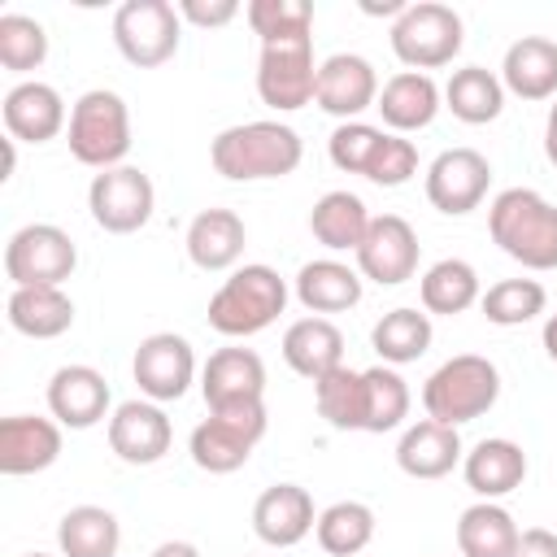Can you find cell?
Listing matches in <instances>:
<instances>
[{"label": "cell", "mask_w": 557, "mask_h": 557, "mask_svg": "<svg viewBox=\"0 0 557 557\" xmlns=\"http://www.w3.org/2000/svg\"><path fill=\"white\" fill-rule=\"evenodd\" d=\"M305 157L300 135L287 122H239L218 131L209 144V161L231 183H257V178H287Z\"/></svg>", "instance_id": "obj_1"}, {"label": "cell", "mask_w": 557, "mask_h": 557, "mask_svg": "<svg viewBox=\"0 0 557 557\" xmlns=\"http://www.w3.org/2000/svg\"><path fill=\"white\" fill-rule=\"evenodd\" d=\"M487 231L522 270H557V205L535 187H505L487 209Z\"/></svg>", "instance_id": "obj_2"}, {"label": "cell", "mask_w": 557, "mask_h": 557, "mask_svg": "<svg viewBox=\"0 0 557 557\" xmlns=\"http://www.w3.org/2000/svg\"><path fill=\"white\" fill-rule=\"evenodd\" d=\"M287 309V283L274 265H239L213 296H209V326L218 335H231V339H244V335H257L265 331L278 313Z\"/></svg>", "instance_id": "obj_3"}, {"label": "cell", "mask_w": 557, "mask_h": 557, "mask_svg": "<svg viewBox=\"0 0 557 557\" xmlns=\"http://www.w3.org/2000/svg\"><path fill=\"white\" fill-rule=\"evenodd\" d=\"M500 396V370L479 357V352H457L448 357L426 383H422V409L435 422L461 426L483 418Z\"/></svg>", "instance_id": "obj_4"}, {"label": "cell", "mask_w": 557, "mask_h": 557, "mask_svg": "<svg viewBox=\"0 0 557 557\" xmlns=\"http://www.w3.org/2000/svg\"><path fill=\"white\" fill-rule=\"evenodd\" d=\"M65 144H70L78 165H91V170L122 165V157L131 152V109H126V100L109 87L83 91L70 109Z\"/></svg>", "instance_id": "obj_5"}, {"label": "cell", "mask_w": 557, "mask_h": 557, "mask_svg": "<svg viewBox=\"0 0 557 557\" xmlns=\"http://www.w3.org/2000/svg\"><path fill=\"white\" fill-rule=\"evenodd\" d=\"M461 35L466 26L457 9L440 0H418V4H405V13L392 22V52L400 65L426 74L448 65L461 52Z\"/></svg>", "instance_id": "obj_6"}, {"label": "cell", "mask_w": 557, "mask_h": 557, "mask_svg": "<svg viewBox=\"0 0 557 557\" xmlns=\"http://www.w3.org/2000/svg\"><path fill=\"white\" fill-rule=\"evenodd\" d=\"M261 435H265V400L226 405V409H209V418L191 431L187 453H191V461L200 470L231 474L252 457Z\"/></svg>", "instance_id": "obj_7"}, {"label": "cell", "mask_w": 557, "mask_h": 557, "mask_svg": "<svg viewBox=\"0 0 557 557\" xmlns=\"http://www.w3.org/2000/svg\"><path fill=\"white\" fill-rule=\"evenodd\" d=\"M78 265L74 239L52 222H30L4 244V274L13 287H61Z\"/></svg>", "instance_id": "obj_8"}, {"label": "cell", "mask_w": 557, "mask_h": 557, "mask_svg": "<svg viewBox=\"0 0 557 557\" xmlns=\"http://www.w3.org/2000/svg\"><path fill=\"white\" fill-rule=\"evenodd\" d=\"M178 35H183V17L170 0H126L113 13V44L139 70L165 65L178 52Z\"/></svg>", "instance_id": "obj_9"}, {"label": "cell", "mask_w": 557, "mask_h": 557, "mask_svg": "<svg viewBox=\"0 0 557 557\" xmlns=\"http://www.w3.org/2000/svg\"><path fill=\"white\" fill-rule=\"evenodd\" d=\"M152 205H157V191H152V178L135 165H113V170H100L87 187V209H91V222L109 235H135L139 226H148L152 218Z\"/></svg>", "instance_id": "obj_10"}, {"label": "cell", "mask_w": 557, "mask_h": 557, "mask_svg": "<svg viewBox=\"0 0 557 557\" xmlns=\"http://www.w3.org/2000/svg\"><path fill=\"white\" fill-rule=\"evenodd\" d=\"M318 91V65H313V39H283V44H261L257 61V96L278 109L296 113L313 100Z\"/></svg>", "instance_id": "obj_11"}, {"label": "cell", "mask_w": 557, "mask_h": 557, "mask_svg": "<svg viewBox=\"0 0 557 557\" xmlns=\"http://www.w3.org/2000/svg\"><path fill=\"white\" fill-rule=\"evenodd\" d=\"M487 183H492V161L479 148H444L426 165V200L448 218L479 209Z\"/></svg>", "instance_id": "obj_12"}, {"label": "cell", "mask_w": 557, "mask_h": 557, "mask_svg": "<svg viewBox=\"0 0 557 557\" xmlns=\"http://www.w3.org/2000/svg\"><path fill=\"white\" fill-rule=\"evenodd\" d=\"M131 374L139 383V392L157 405L165 400H183L191 379H196V352L183 335L174 331H157L148 339H139L135 348V361H131Z\"/></svg>", "instance_id": "obj_13"}, {"label": "cell", "mask_w": 557, "mask_h": 557, "mask_svg": "<svg viewBox=\"0 0 557 557\" xmlns=\"http://www.w3.org/2000/svg\"><path fill=\"white\" fill-rule=\"evenodd\" d=\"M418 231L400 218V213H379L357 248V274L379 283V287H396L405 278H413L418 270Z\"/></svg>", "instance_id": "obj_14"}, {"label": "cell", "mask_w": 557, "mask_h": 557, "mask_svg": "<svg viewBox=\"0 0 557 557\" xmlns=\"http://www.w3.org/2000/svg\"><path fill=\"white\" fill-rule=\"evenodd\" d=\"M313 104L331 117H344V122H357L366 109L379 104V74L366 57L357 52H335L318 65V91H313Z\"/></svg>", "instance_id": "obj_15"}, {"label": "cell", "mask_w": 557, "mask_h": 557, "mask_svg": "<svg viewBox=\"0 0 557 557\" xmlns=\"http://www.w3.org/2000/svg\"><path fill=\"white\" fill-rule=\"evenodd\" d=\"M174 426L157 400H122L109 418V448L126 466H152L170 453Z\"/></svg>", "instance_id": "obj_16"}, {"label": "cell", "mask_w": 557, "mask_h": 557, "mask_svg": "<svg viewBox=\"0 0 557 557\" xmlns=\"http://www.w3.org/2000/svg\"><path fill=\"white\" fill-rule=\"evenodd\" d=\"M0 113H4L9 139H22V144H48L70 126L61 91L52 83H39V78H26V83L9 87Z\"/></svg>", "instance_id": "obj_17"}, {"label": "cell", "mask_w": 557, "mask_h": 557, "mask_svg": "<svg viewBox=\"0 0 557 557\" xmlns=\"http://www.w3.org/2000/svg\"><path fill=\"white\" fill-rule=\"evenodd\" d=\"M318 527V513H313V496L300 487V483H274L257 496L252 505V531L261 544L270 548H292L300 544L309 531Z\"/></svg>", "instance_id": "obj_18"}, {"label": "cell", "mask_w": 557, "mask_h": 557, "mask_svg": "<svg viewBox=\"0 0 557 557\" xmlns=\"http://www.w3.org/2000/svg\"><path fill=\"white\" fill-rule=\"evenodd\" d=\"M200 392H205L209 409L261 400L265 396V361L252 348H218V352H209V361L200 370Z\"/></svg>", "instance_id": "obj_19"}, {"label": "cell", "mask_w": 557, "mask_h": 557, "mask_svg": "<svg viewBox=\"0 0 557 557\" xmlns=\"http://www.w3.org/2000/svg\"><path fill=\"white\" fill-rule=\"evenodd\" d=\"M48 409L61 426L87 431L109 418V383L96 366H61L48 379Z\"/></svg>", "instance_id": "obj_20"}, {"label": "cell", "mask_w": 557, "mask_h": 557, "mask_svg": "<svg viewBox=\"0 0 557 557\" xmlns=\"http://www.w3.org/2000/svg\"><path fill=\"white\" fill-rule=\"evenodd\" d=\"M61 457V422L35 413H9L0 422V470L39 474Z\"/></svg>", "instance_id": "obj_21"}, {"label": "cell", "mask_w": 557, "mask_h": 557, "mask_svg": "<svg viewBox=\"0 0 557 557\" xmlns=\"http://www.w3.org/2000/svg\"><path fill=\"white\" fill-rule=\"evenodd\" d=\"M461 474H466V487L479 500H500L513 487H522V479H527V453H522V444H513L505 435H492V440H479L461 457Z\"/></svg>", "instance_id": "obj_22"}, {"label": "cell", "mask_w": 557, "mask_h": 557, "mask_svg": "<svg viewBox=\"0 0 557 557\" xmlns=\"http://www.w3.org/2000/svg\"><path fill=\"white\" fill-rule=\"evenodd\" d=\"M461 435L457 426L448 422H435V418H422L413 426H405L400 444H396V466L409 474V479H444L453 474V466L461 461Z\"/></svg>", "instance_id": "obj_23"}, {"label": "cell", "mask_w": 557, "mask_h": 557, "mask_svg": "<svg viewBox=\"0 0 557 557\" xmlns=\"http://www.w3.org/2000/svg\"><path fill=\"white\" fill-rule=\"evenodd\" d=\"M248 244V226L235 209H200L187 226V257L196 270H231L244 257Z\"/></svg>", "instance_id": "obj_24"}, {"label": "cell", "mask_w": 557, "mask_h": 557, "mask_svg": "<svg viewBox=\"0 0 557 557\" xmlns=\"http://www.w3.org/2000/svg\"><path fill=\"white\" fill-rule=\"evenodd\" d=\"M500 83L518 100H553L557 96V44L544 35H522L505 48Z\"/></svg>", "instance_id": "obj_25"}, {"label": "cell", "mask_w": 557, "mask_h": 557, "mask_svg": "<svg viewBox=\"0 0 557 557\" xmlns=\"http://www.w3.org/2000/svg\"><path fill=\"white\" fill-rule=\"evenodd\" d=\"M440 100H444V91L435 87L431 74L400 70V74H392V78L379 87V104H374V109L383 113V122L392 126V135H405V131L431 126L435 113H440Z\"/></svg>", "instance_id": "obj_26"}, {"label": "cell", "mask_w": 557, "mask_h": 557, "mask_svg": "<svg viewBox=\"0 0 557 557\" xmlns=\"http://www.w3.org/2000/svg\"><path fill=\"white\" fill-rule=\"evenodd\" d=\"M283 361L300 379L318 383L322 374L344 366V331L331 318H300L283 331Z\"/></svg>", "instance_id": "obj_27"}, {"label": "cell", "mask_w": 557, "mask_h": 557, "mask_svg": "<svg viewBox=\"0 0 557 557\" xmlns=\"http://www.w3.org/2000/svg\"><path fill=\"white\" fill-rule=\"evenodd\" d=\"M296 300L322 318V313H344L361 300V274L335 257H322V261H305L300 274H296Z\"/></svg>", "instance_id": "obj_28"}, {"label": "cell", "mask_w": 557, "mask_h": 557, "mask_svg": "<svg viewBox=\"0 0 557 557\" xmlns=\"http://www.w3.org/2000/svg\"><path fill=\"white\" fill-rule=\"evenodd\" d=\"M4 309L9 326L26 339H57L74 326V300L65 287H13Z\"/></svg>", "instance_id": "obj_29"}, {"label": "cell", "mask_w": 557, "mask_h": 557, "mask_svg": "<svg viewBox=\"0 0 557 557\" xmlns=\"http://www.w3.org/2000/svg\"><path fill=\"white\" fill-rule=\"evenodd\" d=\"M522 531L513 513L496 500H474L457 518V553L461 557H513Z\"/></svg>", "instance_id": "obj_30"}, {"label": "cell", "mask_w": 557, "mask_h": 557, "mask_svg": "<svg viewBox=\"0 0 557 557\" xmlns=\"http://www.w3.org/2000/svg\"><path fill=\"white\" fill-rule=\"evenodd\" d=\"M370 209L357 191H326L313 209H309V231L322 248L331 252H357L366 231H370Z\"/></svg>", "instance_id": "obj_31"}, {"label": "cell", "mask_w": 557, "mask_h": 557, "mask_svg": "<svg viewBox=\"0 0 557 557\" xmlns=\"http://www.w3.org/2000/svg\"><path fill=\"white\" fill-rule=\"evenodd\" d=\"M444 109H453V117L466 122V126L496 122L500 109H505V83L483 65L453 70V78L444 87Z\"/></svg>", "instance_id": "obj_32"}, {"label": "cell", "mask_w": 557, "mask_h": 557, "mask_svg": "<svg viewBox=\"0 0 557 557\" xmlns=\"http://www.w3.org/2000/svg\"><path fill=\"white\" fill-rule=\"evenodd\" d=\"M61 557H117L122 527L104 505H74L57 527Z\"/></svg>", "instance_id": "obj_33"}, {"label": "cell", "mask_w": 557, "mask_h": 557, "mask_svg": "<svg viewBox=\"0 0 557 557\" xmlns=\"http://www.w3.org/2000/svg\"><path fill=\"white\" fill-rule=\"evenodd\" d=\"M418 296H422V309L426 313H444V318H453V313H466L470 305H479V270L470 265V261H461V257H444V261H435L426 274H422V283H418Z\"/></svg>", "instance_id": "obj_34"}, {"label": "cell", "mask_w": 557, "mask_h": 557, "mask_svg": "<svg viewBox=\"0 0 557 557\" xmlns=\"http://www.w3.org/2000/svg\"><path fill=\"white\" fill-rule=\"evenodd\" d=\"M370 344L387 366H409L431 348V313L426 309H392L374 322Z\"/></svg>", "instance_id": "obj_35"}, {"label": "cell", "mask_w": 557, "mask_h": 557, "mask_svg": "<svg viewBox=\"0 0 557 557\" xmlns=\"http://www.w3.org/2000/svg\"><path fill=\"white\" fill-rule=\"evenodd\" d=\"M322 553L331 557H357L370 540H374V509L366 500H335L318 513V527H313Z\"/></svg>", "instance_id": "obj_36"}, {"label": "cell", "mask_w": 557, "mask_h": 557, "mask_svg": "<svg viewBox=\"0 0 557 557\" xmlns=\"http://www.w3.org/2000/svg\"><path fill=\"white\" fill-rule=\"evenodd\" d=\"M313 400H318V413L326 418V426H335V431H361V422H366V383H361V370L335 366L331 374H322L313 383Z\"/></svg>", "instance_id": "obj_37"}, {"label": "cell", "mask_w": 557, "mask_h": 557, "mask_svg": "<svg viewBox=\"0 0 557 557\" xmlns=\"http://www.w3.org/2000/svg\"><path fill=\"white\" fill-rule=\"evenodd\" d=\"M361 383H366V422H361V431H370V435L396 431L409 418V383L392 366L361 370Z\"/></svg>", "instance_id": "obj_38"}, {"label": "cell", "mask_w": 557, "mask_h": 557, "mask_svg": "<svg viewBox=\"0 0 557 557\" xmlns=\"http://www.w3.org/2000/svg\"><path fill=\"white\" fill-rule=\"evenodd\" d=\"M548 292L535 278H500L479 296V309L492 326H522L544 313Z\"/></svg>", "instance_id": "obj_39"}, {"label": "cell", "mask_w": 557, "mask_h": 557, "mask_svg": "<svg viewBox=\"0 0 557 557\" xmlns=\"http://www.w3.org/2000/svg\"><path fill=\"white\" fill-rule=\"evenodd\" d=\"M244 13L252 35H261V44L313 39V4L305 0H252Z\"/></svg>", "instance_id": "obj_40"}, {"label": "cell", "mask_w": 557, "mask_h": 557, "mask_svg": "<svg viewBox=\"0 0 557 557\" xmlns=\"http://www.w3.org/2000/svg\"><path fill=\"white\" fill-rule=\"evenodd\" d=\"M48 61V30L26 13H0V65L30 74Z\"/></svg>", "instance_id": "obj_41"}, {"label": "cell", "mask_w": 557, "mask_h": 557, "mask_svg": "<svg viewBox=\"0 0 557 557\" xmlns=\"http://www.w3.org/2000/svg\"><path fill=\"white\" fill-rule=\"evenodd\" d=\"M383 135H387V131H379V126H370V122H339V126L331 131V144H326L331 165L344 170V174H361V178H366V165H370V157L379 152Z\"/></svg>", "instance_id": "obj_42"}, {"label": "cell", "mask_w": 557, "mask_h": 557, "mask_svg": "<svg viewBox=\"0 0 557 557\" xmlns=\"http://www.w3.org/2000/svg\"><path fill=\"white\" fill-rule=\"evenodd\" d=\"M413 174H418V148H413V139L387 131L383 144H379V152H374L370 165H366V178L379 183V187H400V183H409Z\"/></svg>", "instance_id": "obj_43"}, {"label": "cell", "mask_w": 557, "mask_h": 557, "mask_svg": "<svg viewBox=\"0 0 557 557\" xmlns=\"http://www.w3.org/2000/svg\"><path fill=\"white\" fill-rule=\"evenodd\" d=\"M178 9V17L183 22H196V26H226V22H235L239 17V4L235 0H183V4H174Z\"/></svg>", "instance_id": "obj_44"}, {"label": "cell", "mask_w": 557, "mask_h": 557, "mask_svg": "<svg viewBox=\"0 0 557 557\" xmlns=\"http://www.w3.org/2000/svg\"><path fill=\"white\" fill-rule=\"evenodd\" d=\"M513 557H557V535L544 527H531V531H522Z\"/></svg>", "instance_id": "obj_45"}, {"label": "cell", "mask_w": 557, "mask_h": 557, "mask_svg": "<svg viewBox=\"0 0 557 557\" xmlns=\"http://www.w3.org/2000/svg\"><path fill=\"white\" fill-rule=\"evenodd\" d=\"M148 557H200V548L187 544V540H165V544H157Z\"/></svg>", "instance_id": "obj_46"}, {"label": "cell", "mask_w": 557, "mask_h": 557, "mask_svg": "<svg viewBox=\"0 0 557 557\" xmlns=\"http://www.w3.org/2000/svg\"><path fill=\"white\" fill-rule=\"evenodd\" d=\"M544 157L557 165V100L548 109V122H544Z\"/></svg>", "instance_id": "obj_47"}, {"label": "cell", "mask_w": 557, "mask_h": 557, "mask_svg": "<svg viewBox=\"0 0 557 557\" xmlns=\"http://www.w3.org/2000/svg\"><path fill=\"white\" fill-rule=\"evenodd\" d=\"M544 352H548V361H557V313H548V322H544Z\"/></svg>", "instance_id": "obj_48"}, {"label": "cell", "mask_w": 557, "mask_h": 557, "mask_svg": "<svg viewBox=\"0 0 557 557\" xmlns=\"http://www.w3.org/2000/svg\"><path fill=\"white\" fill-rule=\"evenodd\" d=\"M17 139H4V178H13V165H17V152H13Z\"/></svg>", "instance_id": "obj_49"}, {"label": "cell", "mask_w": 557, "mask_h": 557, "mask_svg": "<svg viewBox=\"0 0 557 557\" xmlns=\"http://www.w3.org/2000/svg\"><path fill=\"white\" fill-rule=\"evenodd\" d=\"M26 557H48V553H26Z\"/></svg>", "instance_id": "obj_50"}]
</instances>
